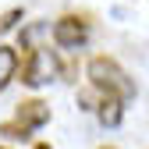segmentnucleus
<instances>
[{
  "label": "nucleus",
  "instance_id": "f257e3e1",
  "mask_svg": "<svg viewBox=\"0 0 149 149\" xmlns=\"http://www.w3.org/2000/svg\"><path fill=\"white\" fill-rule=\"evenodd\" d=\"M85 78H89V89L96 92V96H103V100H117V103H124V107L135 100V82H132V74H128L114 57H107V53L89 57Z\"/></svg>",
  "mask_w": 149,
  "mask_h": 149
},
{
  "label": "nucleus",
  "instance_id": "f03ea898",
  "mask_svg": "<svg viewBox=\"0 0 149 149\" xmlns=\"http://www.w3.org/2000/svg\"><path fill=\"white\" fill-rule=\"evenodd\" d=\"M43 124H50V103L39 100V96H32V100L18 103L7 121H0V135L7 142H29L32 132H39Z\"/></svg>",
  "mask_w": 149,
  "mask_h": 149
},
{
  "label": "nucleus",
  "instance_id": "7ed1b4c3",
  "mask_svg": "<svg viewBox=\"0 0 149 149\" xmlns=\"http://www.w3.org/2000/svg\"><path fill=\"white\" fill-rule=\"evenodd\" d=\"M64 68L57 61V50H50V46H32L29 50V57L22 61V82L29 89H43L50 85L53 78H57Z\"/></svg>",
  "mask_w": 149,
  "mask_h": 149
},
{
  "label": "nucleus",
  "instance_id": "20e7f679",
  "mask_svg": "<svg viewBox=\"0 0 149 149\" xmlns=\"http://www.w3.org/2000/svg\"><path fill=\"white\" fill-rule=\"evenodd\" d=\"M89 36H92V29H89L85 14H61L50 29V39L57 50H82L89 43Z\"/></svg>",
  "mask_w": 149,
  "mask_h": 149
},
{
  "label": "nucleus",
  "instance_id": "39448f33",
  "mask_svg": "<svg viewBox=\"0 0 149 149\" xmlns=\"http://www.w3.org/2000/svg\"><path fill=\"white\" fill-rule=\"evenodd\" d=\"M18 68H22V57H18V50H14V46H0V92H4V89L14 82Z\"/></svg>",
  "mask_w": 149,
  "mask_h": 149
},
{
  "label": "nucleus",
  "instance_id": "423d86ee",
  "mask_svg": "<svg viewBox=\"0 0 149 149\" xmlns=\"http://www.w3.org/2000/svg\"><path fill=\"white\" fill-rule=\"evenodd\" d=\"M96 117H100V124H107V128H117V124L124 121V103L96 96Z\"/></svg>",
  "mask_w": 149,
  "mask_h": 149
},
{
  "label": "nucleus",
  "instance_id": "0eeeda50",
  "mask_svg": "<svg viewBox=\"0 0 149 149\" xmlns=\"http://www.w3.org/2000/svg\"><path fill=\"white\" fill-rule=\"evenodd\" d=\"M22 18H25V11H22V7H11V11H4V14H0V36H4V32H11L18 22H22Z\"/></svg>",
  "mask_w": 149,
  "mask_h": 149
},
{
  "label": "nucleus",
  "instance_id": "6e6552de",
  "mask_svg": "<svg viewBox=\"0 0 149 149\" xmlns=\"http://www.w3.org/2000/svg\"><path fill=\"white\" fill-rule=\"evenodd\" d=\"M32 149H53V146H50V142H36Z\"/></svg>",
  "mask_w": 149,
  "mask_h": 149
},
{
  "label": "nucleus",
  "instance_id": "1a4fd4ad",
  "mask_svg": "<svg viewBox=\"0 0 149 149\" xmlns=\"http://www.w3.org/2000/svg\"><path fill=\"white\" fill-rule=\"evenodd\" d=\"M100 149H117V146H100Z\"/></svg>",
  "mask_w": 149,
  "mask_h": 149
},
{
  "label": "nucleus",
  "instance_id": "9d476101",
  "mask_svg": "<svg viewBox=\"0 0 149 149\" xmlns=\"http://www.w3.org/2000/svg\"><path fill=\"white\" fill-rule=\"evenodd\" d=\"M0 149H7V146H0Z\"/></svg>",
  "mask_w": 149,
  "mask_h": 149
}]
</instances>
